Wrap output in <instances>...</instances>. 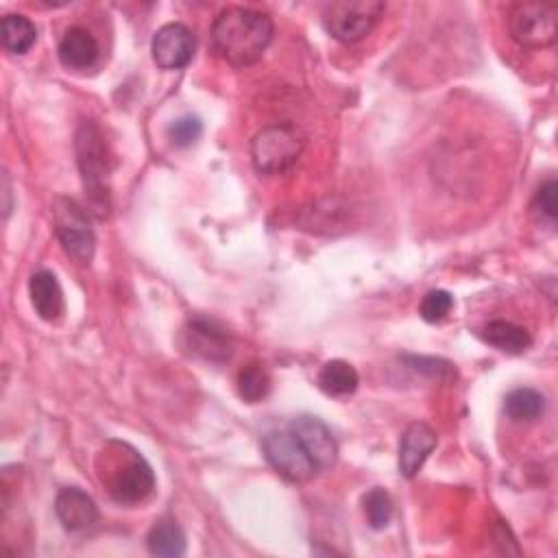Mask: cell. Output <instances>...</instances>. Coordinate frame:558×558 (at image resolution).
Wrapping results in <instances>:
<instances>
[{
  "mask_svg": "<svg viewBox=\"0 0 558 558\" xmlns=\"http://www.w3.org/2000/svg\"><path fill=\"white\" fill-rule=\"evenodd\" d=\"M454 308V297L447 290H432L423 297L419 314L427 323H441L443 319L449 317Z\"/></svg>",
  "mask_w": 558,
  "mask_h": 558,
  "instance_id": "obj_24",
  "label": "cell"
},
{
  "mask_svg": "<svg viewBox=\"0 0 558 558\" xmlns=\"http://www.w3.org/2000/svg\"><path fill=\"white\" fill-rule=\"evenodd\" d=\"M556 193H558V186H556L554 179H549V182H545V184L536 190V195H534V199H532V210H534V214H536L538 219L547 221V223H554L556 216H558Z\"/></svg>",
  "mask_w": 558,
  "mask_h": 558,
  "instance_id": "obj_26",
  "label": "cell"
},
{
  "mask_svg": "<svg viewBox=\"0 0 558 558\" xmlns=\"http://www.w3.org/2000/svg\"><path fill=\"white\" fill-rule=\"evenodd\" d=\"M273 386L271 373L258 360L247 362L238 373V393L247 404H258L269 397Z\"/></svg>",
  "mask_w": 558,
  "mask_h": 558,
  "instance_id": "obj_21",
  "label": "cell"
},
{
  "mask_svg": "<svg viewBox=\"0 0 558 558\" xmlns=\"http://www.w3.org/2000/svg\"><path fill=\"white\" fill-rule=\"evenodd\" d=\"M55 232L64 251L77 264H90L97 249V234L92 227L90 212H86L77 201L60 197L53 206Z\"/></svg>",
  "mask_w": 558,
  "mask_h": 558,
  "instance_id": "obj_6",
  "label": "cell"
},
{
  "mask_svg": "<svg viewBox=\"0 0 558 558\" xmlns=\"http://www.w3.org/2000/svg\"><path fill=\"white\" fill-rule=\"evenodd\" d=\"M77 164L84 182V190L90 203V212L99 219H106L112 208L110 199V164L108 147L101 129L92 121H84L75 138Z\"/></svg>",
  "mask_w": 558,
  "mask_h": 558,
  "instance_id": "obj_3",
  "label": "cell"
},
{
  "mask_svg": "<svg viewBox=\"0 0 558 558\" xmlns=\"http://www.w3.org/2000/svg\"><path fill=\"white\" fill-rule=\"evenodd\" d=\"M290 432L297 436L310 460L319 471L330 469L338 458V445L332 430L317 417L301 414L290 423Z\"/></svg>",
  "mask_w": 558,
  "mask_h": 558,
  "instance_id": "obj_11",
  "label": "cell"
},
{
  "mask_svg": "<svg viewBox=\"0 0 558 558\" xmlns=\"http://www.w3.org/2000/svg\"><path fill=\"white\" fill-rule=\"evenodd\" d=\"M55 512L69 532H84L99 521L97 501L77 486H66L58 493Z\"/></svg>",
  "mask_w": 558,
  "mask_h": 558,
  "instance_id": "obj_13",
  "label": "cell"
},
{
  "mask_svg": "<svg viewBox=\"0 0 558 558\" xmlns=\"http://www.w3.org/2000/svg\"><path fill=\"white\" fill-rule=\"evenodd\" d=\"M306 149V136L297 125L277 123L260 129L251 140V160L260 175L288 173Z\"/></svg>",
  "mask_w": 558,
  "mask_h": 558,
  "instance_id": "obj_4",
  "label": "cell"
},
{
  "mask_svg": "<svg viewBox=\"0 0 558 558\" xmlns=\"http://www.w3.org/2000/svg\"><path fill=\"white\" fill-rule=\"evenodd\" d=\"M195 49H197L195 34L182 23L164 25L156 34L153 45H151L153 62L162 71H182V69H186L195 58Z\"/></svg>",
  "mask_w": 558,
  "mask_h": 558,
  "instance_id": "obj_10",
  "label": "cell"
},
{
  "mask_svg": "<svg viewBox=\"0 0 558 558\" xmlns=\"http://www.w3.org/2000/svg\"><path fill=\"white\" fill-rule=\"evenodd\" d=\"M510 38L530 51L547 49L558 36V5L554 3H521L508 18Z\"/></svg>",
  "mask_w": 558,
  "mask_h": 558,
  "instance_id": "obj_7",
  "label": "cell"
},
{
  "mask_svg": "<svg viewBox=\"0 0 558 558\" xmlns=\"http://www.w3.org/2000/svg\"><path fill=\"white\" fill-rule=\"evenodd\" d=\"M0 38L12 55H25L38 42V29L27 16L10 14L0 23Z\"/></svg>",
  "mask_w": 558,
  "mask_h": 558,
  "instance_id": "obj_18",
  "label": "cell"
},
{
  "mask_svg": "<svg viewBox=\"0 0 558 558\" xmlns=\"http://www.w3.org/2000/svg\"><path fill=\"white\" fill-rule=\"evenodd\" d=\"M436 443H438V436L427 423L423 421L410 423L399 441V473L412 480L421 471L430 454L434 451Z\"/></svg>",
  "mask_w": 558,
  "mask_h": 558,
  "instance_id": "obj_12",
  "label": "cell"
},
{
  "mask_svg": "<svg viewBox=\"0 0 558 558\" xmlns=\"http://www.w3.org/2000/svg\"><path fill=\"white\" fill-rule=\"evenodd\" d=\"M482 338L504 354H523L532 345V336L525 327L510 321H491L482 330Z\"/></svg>",
  "mask_w": 558,
  "mask_h": 558,
  "instance_id": "obj_16",
  "label": "cell"
},
{
  "mask_svg": "<svg viewBox=\"0 0 558 558\" xmlns=\"http://www.w3.org/2000/svg\"><path fill=\"white\" fill-rule=\"evenodd\" d=\"M29 295H32V303L40 319H45L49 323H58L64 317V312H66L64 290L51 271L34 273V277L29 282Z\"/></svg>",
  "mask_w": 558,
  "mask_h": 558,
  "instance_id": "obj_14",
  "label": "cell"
},
{
  "mask_svg": "<svg viewBox=\"0 0 558 558\" xmlns=\"http://www.w3.org/2000/svg\"><path fill=\"white\" fill-rule=\"evenodd\" d=\"M101 456L106 458L101 482L108 486L114 501L123 506L142 504L156 491V473L151 464L132 445L110 443Z\"/></svg>",
  "mask_w": 558,
  "mask_h": 558,
  "instance_id": "obj_2",
  "label": "cell"
},
{
  "mask_svg": "<svg viewBox=\"0 0 558 558\" xmlns=\"http://www.w3.org/2000/svg\"><path fill=\"white\" fill-rule=\"evenodd\" d=\"M384 10L380 0H338L325 8L323 27L334 40L354 45L373 32Z\"/></svg>",
  "mask_w": 558,
  "mask_h": 558,
  "instance_id": "obj_5",
  "label": "cell"
},
{
  "mask_svg": "<svg viewBox=\"0 0 558 558\" xmlns=\"http://www.w3.org/2000/svg\"><path fill=\"white\" fill-rule=\"evenodd\" d=\"M504 412L514 423L536 421L545 412V397L534 388H514L506 395Z\"/></svg>",
  "mask_w": 558,
  "mask_h": 558,
  "instance_id": "obj_20",
  "label": "cell"
},
{
  "mask_svg": "<svg viewBox=\"0 0 558 558\" xmlns=\"http://www.w3.org/2000/svg\"><path fill=\"white\" fill-rule=\"evenodd\" d=\"M364 514L373 530H384L393 519V499L384 488H371L364 499Z\"/></svg>",
  "mask_w": 558,
  "mask_h": 558,
  "instance_id": "obj_22",
  "label": "cell"
},
{
  "mask_svg": "<svg viewBox=\"0 0 558 558\" xmlns=\"http://www.w3.org/2000/svg\"><path fill=\"white\" fill-rule=\"evenodd\" d=\"M358 384H360L358 371L345 360H332L319 373V386L330 397L351 395L356 393Z\"/></svg>",
  "mask_w": 558,
  "mask_h": 558,
  "instance_id": "obj_19",
  "label": "cell"
},
{
  "mask_svg": "<svg viewBox=\"0 0 558 558\" xmlns=\"http://www.w3.org/2000/svg\"><path fill=\"white\" fill-rule=\"evenodd\" d=\"M401 362L414 371V373H421L430 380H436V382H451L456 380V369L451 362L443 360V358H427V356H404Z\"/></svg>",
  "mask_w": 558,
  "mask_h": 558,
  "instance_id": "obj_23",
  "label": "cell"
},
{
  "mask_svg": "<svg viewBox=\"0 0 558 558\" xmlns=\"http://www.w3.org/2000/svg\"><path fill=\"white\" fill-rule=\"evenodd\" d=\"M182 345L186 354L206 362H227L234 354V343L230 334L221 330L214 321L201 317L188 321L182 334Z\"/></svg>",
  "mask_w": 558,
  "mask_h": 558,
  "instance_id": "obj_9",
  "label": "cell"
},
{
  "mask_svg": "<svg viewBox=\"0 0 558 558\" xmlns=\"http://www.w3.org/2000/svg\"><path fill=\"white\" fill-rule=\"evenodd\" d=\"M262 451L269 464L288 482L303 484L319 471L290 430L269 432L262 438Z\"/></svg>",
  "mask_w": 558,
  "mask_h": 558,
  "instance_id": "obj_8",
  "label": "cell"
},
{
  "mask_svg": "<svg viewBox=\"0 0 558 558\" xmlns=\"http://www.w3.org/2000/svg\"><path fill=\"white\" fill-rule=\"evenodd\" d=\"M60 62L71 69V71H88L97 64L99 60V42L97 38L84 29V27H73L64 34L60 42Z\"/></svg>",
  "mask_w": 558,
  "mask_h": 558,
  "instance_id": "obj_15",
  "label": "cell"
},
{
  "mask_svg": "<svg viewBox=\"0 0 558 558\" xmlns=\"http://www.w3.org/2000/svg\"><path fill=\"white\" fill-rule=\"evenodd\" d=\"M147 547L153 556L179 558L186 554V534L175 519H160L149 530Z\"/></svg>",
  "mask_w": 558,
  "mask_h": 558,
  "instance_id": "obj_17",
  "label": "cell"
},
{
  "mask_svg": "<svg viewBox=\"0 0 558 558\" xmlns=\"http://www.w3.org/2000/svg\"><path fill=\"white\" fill-rule=\"evenodd\" d=\"M203 134V123L197 116H182L169 127V138L175 147H190L195 145Z\"/></svg>",
  "mask_w": 558,
  "mask_h": 558,
  "instance_id": "obj_25",
  "label": "cell"
},
{
  "mask_svg": "<svg viewBox=\"0 0 558 558\" xmlns=\"http://www.w3.org/2000/svg\"><path fill=\"white\" fill-rule=\"evenodd\" d=\"M273 21L256 10L227 8L212 25V45L232 66L245 69L262 60L273 40Z\"/></svg>",
  "mask_w": 558,
  "mask_h": 558,
  "instance_id": "obj_1",
  "label": "cell"
}]
</instances>
